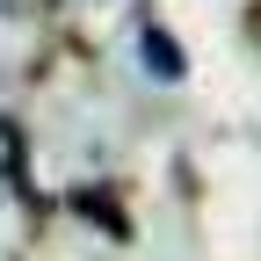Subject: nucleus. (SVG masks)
<instances>
[{"label": "nucleus", "instance_id": "obj_1", "mask_svg": "<svg viewBox=\"0 0 261 261\" xmlns=\"http://www.w3.org/2000/svg\"><path fill=\"white\" fill-rule=\"evenodd\" d=\"M145 58H152V73H160V80H181V51H174L167 29H145Z\"/></svg>", "mask_w": 261, "mask_h": 261}]
</instances>
